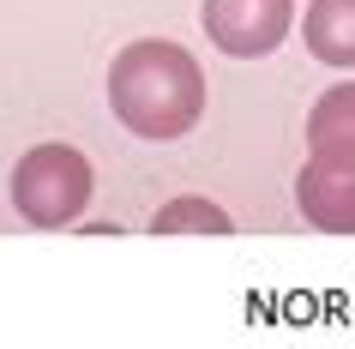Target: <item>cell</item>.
I'll list each match as a JSON object with an SVG mask.
<instances>
[{"label": "cell", "instance_id": "277c9868", "mask_svg": "<svg viewBox=\"0 0 355 349\" xmlns=\"http://www.w3.org/2000/svg\"><path fill=\"white\" fill-rule=\"evenodd\" d=\"M295 205L325 235H355V163L307 157V169L295 175Z\"/></svg>", "mask_w": 355, "mask_h": 349}, {"label": "cell", "instance_id": "7a4b0ae2", "mask_svg": "<svg viewBox=\"0 0 355 349\" xmlns=\"http://www.w3.org/2000/svg\"><path fill=\"white\" fill-rule=\"evenodd\" d=\"M91 205V163L73 145H37L12 169V211L37 229H67Z\"/></svg>", "mask_w": 355, "mask_h": 349}, {"label": "cell", "instance_id": "5b68a950", "mask_svg": "<svg viewBox=\"0 0 355 349\" xmlns=\"http://www.w3.org/2000/svg\"><path fill=\"white\" fill-rule=\"evenodd\" d=\"M301 42H307L313 60L355 73V0H307Z\"/></svg>", "mask_w": 355, "mask_h": 349}, {"label": "cell", "instance_id": "3957f363", "mask_svg": "<svg viewBox=\"0 0 355 349\" xmlns=\"http://www.w3.org/2000/svg\"><path fill=\"white\" fill-rule=\"evenodd\" d=\"M205 31L211 42L235 60H259L271 55L283 37H289V24H295V0H205Z\"/></svg>", "mask_w": 355, "mask_h": 349}, {"label": "cell", "instance_id": "6da1fadb", "mask_svg": "<svg viewBox=\"0 0 355 349\" xmlns=\"http://www.w3.org/2000/svg\"><path fill=\"white\" fill-rule=\"evenodd\" d=\"M109 103L114 121L139 139H181L205 109V73L168 37L127 42L109 67Z\"/></svg>", "mask_w": 355, "mask_h": 349}, {"label": "cell", "instance_id": "52a82bcc", "mask_svg": "<svg viewBox=\"0 0 355 349\" xmlns=\"http://www.w3.org/2000/svg\"><path fill=\"white\" fill-rule=\"evenodd\" d=\"M150 229H157V235H181V229H205V235H229L235 223H229V211H217L211 199H175V205H163V211L150 217Z\"/></svg>", "mask_w": 355, "mask_h": 349}, {"label": "cell", "instance_id": "8992f818", "mask_svg": "<svg viewBox=\"0 0 355 349\" xmlns=\"http://www.w3.org/2000/svg\"><path fill=\"white\" fill-rule=\"evenodd\" d=\"M307 145H313V157L355 163V78L319 91L313 114H307Z\"/></svg>", "mask_w": 355, "mask_h": 349}]
</instances>
